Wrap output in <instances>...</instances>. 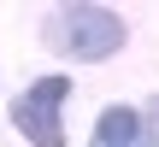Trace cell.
<instances>
[{
    "instance_id": "6da1fadb",
    "label": "cell",
    "mask_w": 159,
    "mask_h": 147,
    "mask_svg": "<svg viewBox=\"0 0 159 147\" xmlns=\"http://www.w3.org/2000/svg\"><path fill=\"white\" fill-rule=\"evenodd\" d=\"M47 47L71 53V59H106L124 47V24L106 6H65L47 18Z\"/></svg>"
},
{
    "instance_id": "3957f363",
    "label": "cell",
    "mask_w": 159,
    "mask_h": 147,
    "mask_svg": "<svg viewBox=\"0 0 159 147\" xmlns=\"http://www.w3.org/2000/svg\"><path fill=\"white\" fill-rule=\"evenodd\" d=\"M94 147H159L153 130L130 112V106H112L100 124H94Z\"/></svg>"
},
{
    "instance_id": "7a4b0ae2",
    "label": "cell",
    "mask_w": 159,
    "mask_h": 147,
    "mask_svg": "<svg viewBox=\"0 0 159 147\" xmlns=\"http://www.w3.org/2000/svg\"><path fill=\"white\" fill-rule=\"evenodd\" d=\"M65 94H71L65 77H47V82L24 88V94L12 100V124L35 147H65V124H59V100H65Z\"/></svg>"
}]
</instances>
